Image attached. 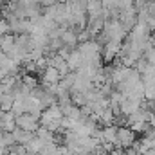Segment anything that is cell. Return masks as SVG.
Wrapping results in <instances>:
<instances>
[{
    "label": "cell",
    "instance_id": "obj_1",
    "mask_svg": "<svg viewBox=\"0 0 155 155\" xmlns=\"http://www.w3.org/2000/svg\"><path fill=\"white\" fill-rule=\"evenodd\" d=\"M137 139V134L130 128V126H119L117 128V137L114 141V148H119V150H124L128 146H132Z\"/></svg>",
    "mask_w": 155,
    "mask_h": 155
},
{
    "label": "cell",
    "instance_id": "obj_2",
    "mask_svg": "<svg viewBox=\"0 0 155 155\" xmlns=\"http://www.w3.org/2000/svg\"><path fill=\"white\" fill-rule=\"evenodd\" d=\"M16 126L18 128H22V130H27V132H36V128L40 126V121L38 117H35L33 114H29V112H24V114H20V116H16Z\"/></svg>",
    "mask_w": 155,
    "mask_h": 155
},
{
    "label": "cell",
    "instance_id": "obj_3",
    "mask_svg": "<svg viewBox=\"0 0 155 155\" xmlns=\"http://www.w3.org/2000/svg\"><path fill=\"white\" fill-rule=\"evenodd\" d=\"M40 85H43V87H47V85H54V83H58L60 79H61V74L58 72V69H54V67H45L43 71H41V74H40Z\"/></svg>",
    "mask_w": 155,
    "mask_h": 155
},
{
    "label": "cell",
    "instance_id": "obj_4",
    "mask_svg": "<svg viewBox=\"0 0 155 155\" xmlns=\"http://www.w3.org/2000/svg\"><path fill=\"white\" fill-rule=\"evenodd\" d=\"M117 128L119 126H116V124L103 126L101 134H99V143H112L114 144V141H116V137H117Z\"/></svg>",
    "mask_w": 155,
    "mask_h": 155
},
{
    "label": "cell",
    "instance_id": "obj_5",
    "mask_svg": "<svg viewBox=\"0 0 155 155\" xmlns=\"http://www.w3.org/2000/svg\"><path fill=\"white\" fill-rule=\"evenodd\" d=\"M67 65H69V69L71 71H74L76 72L78 69L83 65V58H81V54H79V51L78 49H71V52H69V56H67Z\"/></svg>",
    "mask_w": 155,
    "mask_h": 155
},
{
    "label": "cell",
    "instance_id": "obj_6",
    "mask_svg": "<svg viewBox=\"0 0 155 155\" xmlns=\"http://www.w3.org/2000/svg\"><path fill=\"white\" fill-rule=\"evenodd\" d=\"M85 11H87V16H103V2L101 0H87Z\"/></svg>",
    "mask_w": 155,
    "mask_h": 155
},
{
    "label": "cell",
    "instance_id": "obj_7",
    "mask_svg": "<svg viewBox=\"0 0 155 155\" xmlns=\"http://www.w3.org/2000/svg\"><path fill=\"white\" fill-rule=\"evenodd\" d=\"M60 38H61V41H63V45H67V47H76L78 45V33L72 29V27L63 29L61 35H60Z\"/></svg>",
    "mask_w": 155,
    "mask_h": 155
},
{
    "label": "cell",
    "instance_id": "obj_8",
    "mask_svg": "<svg viewBox=\"0 0 155 155\" xmlns=\"http://www.w3.org/2000/svg\"><path fill=\"white\" fill-rule=\"evenodd\" d=\"M13 137H15V141L18 143V144H27L33 137H35V134L33 132H27V130H22V128H15L13 130Z\"/></svg>",
    "mask_w": 155,
    "mask_h": 155
},
{
    "label": "cell",
    "instance_id": "obj_9",
    "mask_svg": "<svg viewBox=\"0 0 155 155\" xmlns=\"http://www.w3.org/2000/svg\"><path fill=\"white\" fill-rule=\"evenodd\" d=\"M13 45H15V35L13 33H5L2 38H0V47H2V52H9L11 49H13Z\"/></svg>",
    "mask_w": 155,
    "mask_h": 155
},
{
    "label": "cell",
    "instance_id": "obj_10",
    "mask_svg": "<svg viewBox=\"0 0 155 155\" xmlns=\"http://www.w3.org/2000/svg\"><path fill=\"white\" fill-rule=\"evenodd\" d=\"M43 144H45V143H43L41 139H38V137L35 135V137H33V139H31V141H29V143L25 144V148H27V152H29V153L36 155V153L40 152V150L43 148Z\"/></svg>",
    "mask_w": 155,
    "mask_h": 155
},
{
    "label": "cell",
    "instance_id": "obj_11",
    "mask_svg": "<svg viewBox=\"0 0 155 155\" xmlns=\"http://www.w3.org/2000/svg\"><path fill=\"white\" fill-rule=\"evenodd\" d=\"M20 79H22V83H24L25 87H29L31 90H33V88H35V87L40 83L38 78L35 76V74H22V76H20Z\"/></svg>",
    "mask_w": 155,
    "mask_h": 155
},
{
    "label": "cell",
    "instance_id": "obj_12",
    "mask_svg": "<svg viewBox=\"0 0 155 155\" xmlns=\"http://www.w3.org/2000/svg\"><path fill=\"white\" fill-rule=\"evenodd\" d=\"M2 143H4V146L7 148V146H13L16 141H15V137H13V132H4V135H2Z\"/></svg>",
    "mask_w": 155,
    "mask_h": 155
},
{
    "label": "cell",
    "instance_id": "obj_13",
    "mask_svg": "<svg viewBox=\"0 0 155 155\" xmlns=\"http://www.w3.org/2000/svg\"><path fill=\"white\" fill-rule=\"evenodd\" d=\"M148 124H150V128H155V112L150 114V117H148Z\"/></svg>",
    "mask_w": 155,
    "mask_h": 155
},
{
    "label": "cell",
    "instance_id": "obj_14",
    "mask_svg": "<svg viewBox=\"0 0 155 155\" xmlns=\"http://www.w3.org/2000/svg\"><path fill=\"white\" fill-rule=\"evenodd\" d=\"M5 153V146H4V143L0 141V155H4Z\"/></svg>",
    "mask_w": 155,
    "mask_h": 155
},
{
    "label": "cell",
    "instance_id": "obj_15",
    "mask_svg": "<svg viewBox=\"0 0 155 155\" xmlns=\"http://www.w3.org/2000/svg\"><path fill=\"white\" fill-rule=\"evenodd\" d=\"M2 135H4V130H0V141H2Z\"/></svg>",
    "mask_w": 155,
    "mask_h": 155
},
{
    "label": "cell",
    "instance_id": "obj_16",
    "mask_svg": "<svg viewBox=\"0 0 155 155\" xmlns=\"http://www.w3.org/2000/svg\"><path fill=\"white\" fill-rule=\"evenodd\" d=\"M153 4H155V0H153Z\"/></svg>",
    "mask_w": 155,
    "mask_h": 155
}]
</instances>
